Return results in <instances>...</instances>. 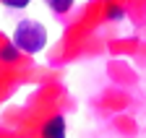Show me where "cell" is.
<instances>
[{
    "instance_id": "cell-1",
    "label": "cell",
    "mask_w": 146,
    "mask_h": 138,
    "mask_svg": "<svg viewBox=\"0 0 146 138\" xmlns=\"http://www.w3.org/2000/svg\"><path fill=\"white\" fill-rule=\"evenodd\" d=\"M18 52L26 55H39L47 47V29L42 21L36 18H21L13 29V42H11Z\"/></svg>"
},
{
    "instance_id": "cell-2",
    "label": "cell",
    "mask_w": 146,
    "mask_h": 138,
    "mask_svg": "<svg viewBox=\"0 0 146 138\" xmlns=\"http://www.w3.org/2000/svg\"><path fill=\"white\" fill-rule=\"evenodd\" d=\"M65 128H68L65 125V117L63 115H55V117H50L47 123L42 125V138H65L68 135Z\"/></svg>"
},
{
    "instance_id": "cell-3",
    "label": "cell",
    "mask_w": 146,
    "mask_h": 138,
    "mask_svg": "<svg viewBox=\"0 0 146 138\" xmlns=\"http://www.w3.org/2000/svg\"><path fill=\"white\" fill-rule=\"evenodd\" d=\"M18 57H21V52L13 47V44H5V47H0V60L3 63H16Z\"/></svg>"
},
{
    "instance_id": "cell-4",
    "label": "cell",
    "mask_w": 146,
    "mask_h": 138,
    "mask_svg": "<svg viewBox=\"0 0 146 138\" xmlns=\"http://www.w3.org/2000/svg\"><path fill=\"white\" fill-rule=\"evenodd\" d=\"M73 3H76V0H47V5H50L55 13H68V11L73 8Z\"/></svg>"
},
{
    "instance_id": "cell-5",
    "label": "cell",
    "mask_w": 146,
    "mask_h": 138,
    "mask_svg": "<svg viewBox=\"0 0 146 138\" xmlns=\"http://www.w3.org/2000/svg\"><path fill=\"white\" fill-rule=\"evenodd\" d=\"M5 8H11V11H21V8H26V5H31V0H0Z\"/></svg>"
},
{
    "instance_id": "cell-6",
    "label": "cell",
    "mask_w": 146,
    "mask_h": 138,
    "mask_svg": "<svg viewBox=\"0 0 146 138\" xmlns=\"http://www.w3.org/2000/svg\"><path fill=\"white\" fill-rule=\"evenodd\" d=\"M123 16H125V11H123L120 5H112V8H110V13H107V18L117 21V18H123Z\"/></svg>"
}]
</instances>
